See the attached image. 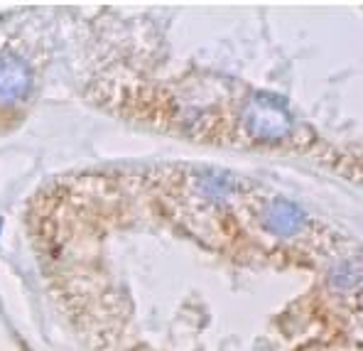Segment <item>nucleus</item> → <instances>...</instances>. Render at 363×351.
Here are the masks:
<instances>
[{"instance_id":"obj_1","label":"nucleus","mask_w":363,"mask_h":351,"mask_svg":"<svg viewBox=\"0 0 363 351\" xmlns=\"http://www.w3.org/2000/svg\"><path fill=\"white\" fill-rule=\"evenodd\" d=\"M245 128L260 140H285L292 133V116L275 96H255L245 111Z\"/></svg>"},{"instance_id":"obj_2","label":"nucleus","mask_w":363,"mask_h":351,"mask_svg":"<svg viewBox=\"0 0 363 351\" xmlns=\"http://www.w3.org/2000/svg\"><path fill=\"white\" fill-rule=\"evenodd\" d=\"M32 91V69L18 55L0 57V104H20Z\"/></svg>"},{"instance_id":"obj_3","label":"nucleus","mask_w":363,"mask_h":351,"mask_svg":"<svg viewBox=\"0 0 363 351\" xmlns=\"http://www.w3.org/2000/svg\"><path fill=\"white\" fill-rule=\"evenodd\" d=\"M304 221H307V214L295 201L282 199V196L272 199L263 211V226L275 236H292L304 226Z\"/></svg>"}]
</instances>
